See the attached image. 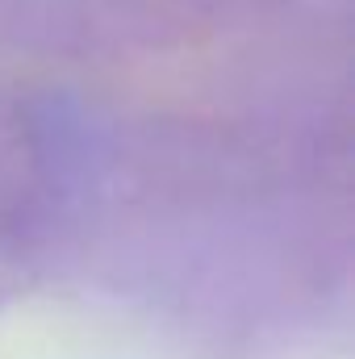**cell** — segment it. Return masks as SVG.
<instances>
[{
    "label": "cell",
    "instance_id": "1",
    "mask_svg": "<svg viewBox=\"0 0 355 359\" xmlns=\"http://www.w3.org/2000/svg\"><path fill=\"white\" fill-rule=\"evenodd\" d=\"M8 88L21 305L151 359L347 355L355 34Z\"/></svg>",
    "mask_w": 355,
    "mask_h": 359
},
{
    "label": "cell",
    "instance_id": "2",
    "mask_svg": "<svg viewBox=\"0 0 355 359\" xmlns=\"http://www.w3.org/2000/svg\"><path fill=\"white\" fill-rule=\"evenodd\" d=\"M322 34H355V0H0V72H151Z\"/></svg>",
    "mask_w": 355,
    "mask_h": 359
},
{
    "label": "cell",
    "instance_id": "3",
    "mask_svg": "<svg viewBox=\"0 0 355 359\" xmlns=\"http://www.w3.org/2000/svg\"><path fill=\"white\" fill-rule=\"evenodd\" d=\"M21 305V259H17V134H13V88L0 72V313Z\"/></svg>",
    "mask_w": 355,
    "mask_h": 359
}]
</instances>
